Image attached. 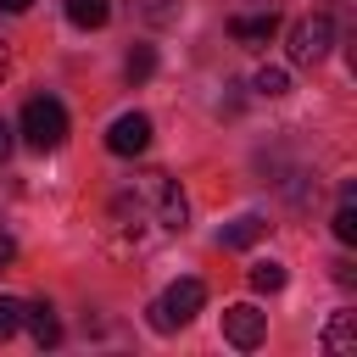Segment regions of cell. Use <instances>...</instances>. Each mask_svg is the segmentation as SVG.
<instances>
[{
	"label": "cell",
	"instance_id": "obj_11",
	"mask_svg": "<svg viewBox=\"0 0 357 357\" xmlns=\"http://www.w3.org/2000/svg\"><path fill=\"white\" fill-rule=\"evenodd\" d=\"M112 0H67V22L73 28H106Z\"/></svg>",
	"mask_w": 357,
	"mask_h": 357
},
{
	"label": "cell",
	"instance_id": "obj_3",
	"mask_svg": "<svg viewBox=\"0 0 357 357\" xmlns=\"http://www.w3.org/2000/svg\"><path fill=\"white\" fill-rule=\"evenodd\" d=\"M206 307V284L201 279H173L162 296H156V307H151V329H178V324H190L195 312Z\"/></svg>",
	"mask_w": 357,
	"mask_h": 357
},
{
	"label": "cell",
	"instance_id": "obj_6",
	"mask_svg": "<svg viewBox=\"0 0 357 357\" xmlns=\"http://www.w3.org/2000/svg\"><path fill=\"white\" fill-rule=\"evenodd\" d=\"M145 145H151V117H145V112L112 117V128H106V151H112V156H139Z\"/></svg>",
	"mask_w": 357,
	"mask_h": 357
},
{
	"label": "cell",
	"instance_id": "obj_13",
	"mask_svg": "<svg viewBox=\"0 0 357 357\" xmlns=\"http://www.w3.org/2000/svg\"><path fill=\"white\" fill-rule=\"evenodd\" d=\"M251 290H262V296H273V290H284V262H251Z\"/></svg>",
	"mask_w": 357,
	"mask_h": 357
},
{
	"label": "cell",
	"instance_id": "obj_7",
	"mask_svg": "<svg viewBox=\"0 0 357 357\" xmlns=\"http://www.w3.org/2000/svg\"><path fill=\"white\" fill-rule=\"evenodd\" d=\"M22 324H28V335L39 340V346H56L61 340V324H56V312H50V301H22Z\"/></svg>",
	"mask_w": 357,
	"mask_h": 357
},
{
	"label": "cell",
	"instance_id": "obj_14",
	"mask_svg": "<svg viewBox=\"0 0 357 357\" xmlns=\"http://www.w3.org/2000/svg\"><path fill=\"white\" fill-rule=\"evenodd\" d=\"M123 73H128L134 84H139V78H151V73H156V50H151V45H139V50H128V67H123Z\"/></svg>",
	"mask_w": 357,
	"mask_h": 357
},
{
	"label": "cell",
	"instance_id": "obj_19",
	"mask_svg": "<svg viewBox=\"0 0 357 357\" xmlns=\"http://www.w3.org/2000/svg\"><path fill=\"white\" fill-rule=\"evenodd\" d=\"M6 67H11V56H6V39H0V78H6Z\"/></svg>",
	"mask_w": 357,
	"mask_h": 357
},
{
	"label": "cell",
	"instance_id": "obj_12",
	"mask_svg": "<svg viewBox=\"0 0 357 357\" xmlns=\"http://www.w3.org/2000/svg\"><path fill=\"white\" fill-rule=\"evenodd\" d=\"M262 229H268L262 218H234L229 229H218V240H223V245H234V251H245V245H257V240H262Z\"/></svg>",
	"mask_w": 357,
	"mask_h": 357
},
{
	"label": "cell",
	"instance_id": "obj_5",
	"mask_svg": "<svg viewBox=\"0 0 357 357\" xmlns=\"http://www.w3.org/2000/svg\"><path fill=\"white\" fill-rule=\"evenodd\" d=\"M262 335H268V312H257L251 301L223 307V340H229V346L251 351V346H262Z\"/></svg>",
	"mask_w": 357,
	"mask_h": 357
},
{
	"label": "cell",
	"instance_id": "obj_10",
	"mask_svg": "<svg viewBox=\"0 0 357 357\" xmlns=\"http://www.w3.org/2000/svg\"><path fill=\"white\" fill-rule=\"evenodd\" d=\"M357 346V312H335L324 329V351H351Z\"/></svg>",
	"mask_w": 357,
	"mask_h": 357
},
{
	"label": "cell",
	"instance_id": "obj_4",
	"mask_svg": "<svg viewBox=\"0 0 357 357\" xmlns=\"http://www.w3.org/2000/svg\"><path fill=\"white\" fill-rule=\"evenodd\" d=\"M329 45H335V17L329 11H312V17H301L296 28H290V61L296 67H318L324 56H329Z\"/></svg>",
	"mask_w": 357,
	"mask_h": 357
},
{
	"label": "cell",
	"instance_id": "obj_16",
	"mask_svg": "<svg viewBox=\"0 0 357 357\" xmlns=\"http://www.w3.org/2000/svg\"><path fill=\"white\" fill-rule=\"evenodd\" d=\"M257 89H262V95H284V89H290L284 67H262V73H257Z\"/></svg>",
	"mask_w": 357,
	"mask_h": 357
},
{
	"label": "cell",
	"instance_id": "obj_18",
	"mask_svg": "<svg viewBox=\"0 0 357 357\" xmlns=\"http://www.w3.org/2000/svg\"><path fill=\"white\" fill-rule=\"evenodd\" d=\"M33 0H0V11H28Z\"/></svg>",
	"mask_w": 357,
	"mask_h": 357
},
{
	"label": "cell",
	"instance_id": "obj_8",
	"mask_svg": "<svg viewBox=\"0 0 357 357\" xmlns=\"http://www.w3.org/2000/svg\"><path fill=\"white\" fill-rule=\"evenodd\" d=\"M229 33H234V39H245V45H262V39H273V33H279V17H273V11L234 17V22H229Z\"/></svg>",
	"mask_w": 357,
	"mask_h": 357
},
{
	"label": "cell",
	"instance_id": "obj_9",
	"mask_svg": "<svg viewBox=\"0 0 357 357\" xmlns=\"http://www.w3.org/2000/svg\"><path fill=\"white\" fill-rule=\"evenodd\" d=\"M329 223H335V240H340V245H357V184L340 190V206H335Z\"/></svg>",
	"mask_w": 357,
	"mask_h": 357
},
{
	"label": "cell",
	"instance_id": "obj_1",
	"mask_svg": "<svg viewBox=\"0 0 357 357\" xmlns=\"http://www.w3.org/2000/svg\"><path fill=\"white\" fill-rule=\"evenodd\" d=\"M112 218H117V229H134V251H139L151 234H178L190 218V201L167 173H134L117 190Z\"/></svg>",
	"mask_w": 357,
	"mask_h": 357
},
{
	"label": "cell",
	"instance_id": "obj_20",
	"mask_svg": "<svg viewBox=\"0 0 357 357\" xmlns=\"http://www.w3.org/2000/svg\"><path fill=\"white\" fill-rule=\"evenodd\" d=\"M0 262H11V240H0Z\"/></svg>",
	"mask_w": 357,
	"mask_h": 357
},
{
	"label": "cell",
	"instance_id": "obj_17",
	"mask_svg": "<svg viewBox=\"0 0 357 357\" xmlns=\"http://www.w3.org/2000/svg\"><path fill=\"white\" fill-rule=\"evenodd\" d=\"M6 156H11V123L0 117V162H6Z\"/></svg>",
	"mask_w": 357,
	"mask_h": 357
},
{
	"label": "cell",
	"instance_id": "obj_2",
	"mask_svg": "<svg viewBox=\"0 0 357 357\" xmlns=\"http://www.w3.org/2000/svg\"><path fill=\"white\" fill-rule=\"evenodd\" d=\"M22 139H28L33 151H56V145L67 139V106H61L56 95H33V100L22 106Z\"/></svg>",
	"mask_w": 357,
	"mask_h": 357
},
{
	"label": "cell",
	"instance_id": "obj_15",
	"mask_svg": "<svg viewBox=\"0 0 357 357\" xmlns=\"http://www.w3.org/2000/svg\"><path fill=\"white\" fill-rule=\"evenodd\" d=\"M17 329H22V301L0 296V340H6V335H17Z\"/></svg>",
	"mask_w": 357,
	"mask_h": 357
}]
</instances>
